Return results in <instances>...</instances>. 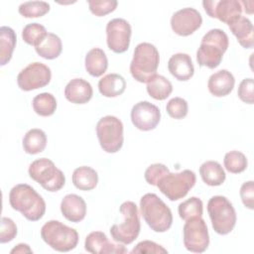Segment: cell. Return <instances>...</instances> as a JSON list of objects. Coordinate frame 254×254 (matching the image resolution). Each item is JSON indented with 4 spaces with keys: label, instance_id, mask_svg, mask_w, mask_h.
<instances>
[{
    "label": "cell",
    "instance_id": "6da1fadb",
    "mask_svg": "<svg viewBox=\"0 0 254 254\" xmlns=\"http://www.w3.org/2000/svg\"><path fill=\"white\" fill-rule=\"evenodd\" d=\"M9 203L11 207L30 221L40 220L46 212L44 198L27 184H18L9 192Z\"/></svg>",
    "mask_w": 254,
    "mask_h": 254
},
{
    "label": "cell",
    "instance_id": "7a4b0ae2",
    "mask_svg": "<svg viewBox=\"0 0 254 254\" xmlns=\"http://www.w3.org/2000/svg\"><path fill=\"white\" fill-rule=\"evenodd\" d=\"M229 40L226 33L221 29L209 30L201 39L196 51V62L199 66L208 68L217 67L224 53L227 51Z\"/></svg>",
    "mask_w": 254,
    "mask_h": 254
},
{
    "label": "cell",
    "instance_id": "3957f363",
    "mask_svg": "<svg viewBox=\"0 0 254 254\" xmlns=\"http://www.w3.org/2000/svg\"><path fill=\"white\" fill-rule=\"evenodd\" d=\"M140 211L146 223L155 232H166L173 224L172 210L156 193L149 192L141 197Z\"/></svg>",
    "mask_w": 254,
    "mask_h": 254
},
{
    "label": "cell",
    "instance_id": "277c9868",
    "mask_svg": "<svg viewBox=\"0 0 254 254\" xmlns=\"http://www.w3.org/2000/svg\"><path fill=\"white\" fill-rule=\"evenodd\" d=\"M160 55L157 48L150 43H140L136 46L130 64V72L137 81L148 82L157 73Z\"/></svg>",
    "mask_w": 254,
    "mask_h": 254
},
{
    "label": "cell",
    "instance_id": "5b68a950",
    "mask_svg": "<svg viewBox=\"0 0 254 254\" xmlns=\"http://www.w3.org/2000/svg\"><path fill=\"white\" fill-rule=\"evenodd\" d=\"M41 237L50 247L59 252H68L78 243V233L59 220H49L41 228Z\"/></svg>",
    "mask_w": 254,
    "mask_h": 254
},
{
    "label": "cell",
    "instance_id": "8992f818",
    "mask_svg": "<svg viewBox=\"0 0 254 254\" xmlns=\"http://www.w3.org/2000/svg\"><path fill=\"white\" fill-rule=\"evenodd\" d=\"M207 212L213 230L220 235L230 233L236 224V212L229 199L222 195H214L207 202Z\"/></svg>",
    "mask_w": 254,
    "mask_h": 254
},
{
    "label": "cell",
    "instance_id": "52a82bcc",
    "mask_svg": "<svg viewBox=\"0 0 254 254\" xmlns=\"http://www.w3.org/2000/svg\"><path fill=\"white\" fill-rule=\"evenodd\" d=\"M119 210L123 215V222L110 227L111 237L118 243L131 244L138 237L141 229L137 205L133 201H124Z\"/></svg>",
    "mask_w": 254,
    "mask_h": 254
},
{
    "label": "cell",
    "instance_id": "ba28073f",
    "mask_svg": "<svg viewBox=\"0 0 254 254\" xmlns=\"http://www.w3.org/2000/svg\"><path fill=\"white\" fill-rule=\"evenodd\" d=\"M28 173L32 180L40 184L48 191H58L65 184L64 173L56 167L53 161L47 158L37 159L32 162Z\"/></svg>",
    "mask_w": 254,
    "mask_h": 254
},
{
    "label": "cell",
    "instance_id": "9c48e42d",
    "mask_svg": "<svg viewBox=\"0 0 254 254\" xmlns=\"http://www.w3.org/2000/svg\"><path fill=\"white\" fill-rule=\"evenodd\" d=\"M196 182L194 172L184 170L179 173H169L165 175L157 184V188L170 200L175 201L185 197Z\"/></svg>",
    "mask_w": 254,
    "mask_h": 254
},
{
    "label": "cell",
    "instance_id": "30bf717a",
    "mask_svg": "<svg viewBox=\"0 0 254 254\" xmlns=\"http://www.w3.org/2000/svg\"><path fill=\"white\" fill-rule=\"evenodd\" d=\"M96 135L100 147L106 153H116L123 146V124L115 116L107 115L100 118L96 124Z\"/></svg>",
    "mask_w": 254,
    "mask_h": 254
},
{
    "label": "cell",
    "instance_id": "8fae6325",
    "mask_svg": "<svg viewBox=\"0 0 254 254\" xmlns=\"http://www.w3.org/2000/svg\"><path fill=\"white\" fill-rule=\"evenodd\" d=\"M184 225V245L193 253L204 252L209 245V235L205 221L201 217H192Z\"/></svg>",
    "mask_w": 254,
    "mask_h": 254
},
{
    "label": "cell",
    "instance_id": "7c38bea8",
    "mask_svg": "<svg viewBox=\"0 0 254 254\" xmlns=\"http://www.w3.org/2000/svg\"><path fill=\"white\" fill-rule=\"evenodd\" d=\"M52 78L51 68L43 63L35 62L24 67L17 76L20 89L31 91L48 85Z\"/></svg>",
    "mask_w": 254,
    "mask_h": 254
},
{
    "label": "cell",
    "instance_id": "4fadbf2b",
    "mask_svg": "<svg viewBox=\"0 0 254 254\" xmlns=\"http://www.w3.org/2000/svg\"><path fill=\"white\" fill-rule=\"evenodd\" d=\"M131 34V25L125 19L110 20L106 25V42L109 50L116 54L125 53L129 49Z\"/></svg>",
    "mask_w": 254,
    "mask_h": 254
},
{
    "label": "cell",
    "instance_id": "5bb4252c",
    "mask_svg": "<svg viewBox=\"0 0 254 254\" xmlns=\"http://www.w3.org/2000/svg\"><path fill=\"white\" fill-rule=\"evenodd\" d=\"M202 6L209 17L216 18L227 25L242 13V5L238 0H204Z\"/></svg>",
    "mask_w": 254,
    "mask_h": 254
},
{
    "label": "cell",
    "instance_id": "9a60e30c",
    "mask_svg": "<svg viewBox=\"0 0 254 254\" xmlns=\"http://www.w3.org/2000/svg\"><path fill=\"white\" fill-rule=\"evenodd\" d=\"M161 120V111L158 106L149 101L136 103L131 110V121L141 131H150L157 127Z\"/></svg>",
    "mask_w": 254,
    "mask_h": 254
},
{
    "label": "cell",
    "instance_id": "2e32d148",
    "mask_svg": "<svg viewBox=\"0 0 254 254\" xmlns=\"http://www.w3.org/2000/svg\"><path fill=\"white\" fill-rule=\"evenodd\" d=\"M202 24L200 13L194 8H183L175 12L171 18V28L175 34L187 37L194 33Z\"/></svg>",
    "mask_w": 254,
    "mask_h": 254
},
{
    "label": "cell",
    "instance_id": "e0dca14e",
    "mask_svg": "<svg viewBox=\"0 0 254 254\" xmlns=\"http://www.w3.org/2000/svg\"><path fill=\"white\" fill-rule=\"evenodd\" d=\"M84 248L93 254H124L128 250L121 244H115L108 240L102 231L90 232L84 241Z\"/></svg>",
    "mask_w": 254,
    "mask_h": 254
},
{
    "label": "cell",
    "instance_id": "ac0fdd59",
    "mask_svg": "<svg viewBox=\"0 0 254 254\" xmlns=\"http://www.w3.org/2000/svg\"><path fill=\"white\" fill-rule=\"evenodd\" d=\"M61 211L68 221L80 222L86 215V203L81 196L75 193H69L62 199Z\"/></svg>",
    "mask_w": 254,
    "mask_h": 254
},
{
    "label": "cell",
    "instance_id": "d6986e66",
    "mask_svg": "<svg viewBox=\"0 0 254 254\" xmlns=\"http://www.w3.org/2000/svg\"><path fill=\"white\" fill-rule=\"evenodd\" d=\"M170 73L180 81H187L193 76L194 66L188 54L178 53L173 55L168 62Z\"/></svg>",
    "mask_w": 254,
    "mask_h": 254
},
{
    "label": "cell",
    "instance_id": "ffe728a7",
    "mask_svg": "<svg viewBox=\"0 0 254 254\" xmlns=\"http://www.w3.org/2000/svg\"><path fill=\"white\" fill-rule=\"evenodd\" d=\"M93 95L91 84L83 78H73L64 87L65 98L74 104L87 103Z\"/></svg>",
    "mask_w": 254,
    "mask_h": 254
},
{
    "label": "cell",
    "instance_id": "44dd1931",
    "mask_svg": "<svg viewBox=\"0 0 254 254\" xmlns=\"http://www.w3.org/2000/svg\"><path fill=\"white\" fill-rule=\"evenodd\" d=\"M235 78L227 69H220L212 73L207 81L208 91L216 97L228 95L234 87Z\"/></svg>",
    "mask_w": 254,
    "mask_h": 254
},
{
    "label": "cell",
    "instance_id": "7402d4cb",
    "mask_svg": "<svg viewBox=\"0 0 254 254\" xmlns=\"http://www.w3.org/2000/svg\"><path fill=\"white\" fill-rule=\"evenodd\" d=\"M229 30L236 37L237 42L245 49H252L254 46V29L252 22L244 16H239L229 25Z\"/></svg>",
    "mask_w": 254,
    "mask_h": 254
},
{
    "label": "cell",
    "instance_id": "603a6c76",
    "mask_svg": "<svg viewBox=\"0 0 254 254\" xmlns=\"http://www.w3.org/2000/svg\"><path fill=\"white\" fill-rule=\"evenodd\" d=\"M126 88L124 77L118 73H108L98 81V90L105 97L121 95Z\"/></svg>",
    "mask_w": 254,
    "mask_h": 254
},
{
    "label": "cell",
    "instance_id": "cb8c5ba5",
    "mask_svg": "<svg viewBox=\"0 0 254 254\" xmlns=\"http://www.w3.org/2000/svg\"><path fill=\"white\" fill-rule=\"evenodd\" d=\"M85 69L94 77L101 76L108 67V60L103 50L100 48L91 49L85 56Z\"/></svg>",
    "mask_w": 254,
    "mask_h": 254
},
{
    "label": "cell",
    "instance_id": "d4e9b609",
    "mask_svg": "<svg viewBox=\"0 0 254 254\" xmlns=\"http://www.w3.org/2000/svg\"><path fill=\"white\" fill-rule=\"evenodd\" d=\"M199 175L203 183L209 187L221 186L226 179L222 166L216 161H206L201 164Z\"/></svg>",
    "mask_w": 254,
    "mask_h": 254
},
{
    "label": "cell",
    "instance_id": "484cf974",
    "mask_svg": "<svg viewBox=\"0 0 254 254\" xmlns=\"http://www.w3.org/2000/svg\"><path fill=\"white\" fill-rule=\"evenodd\" d=\"M71 181L76 189L80 190H91L97 186L98 175L91 167L81 166L73 171Z\"/></svg>",
    "mask_w": 254,
    "mask_h": 254
},
{
    "label": "cell",
    "instance_id": "4316f807",
    "mask_svg": "<svg viewBox=\"0 0 254 254\" xmlns=\"http://www.w3.org/2000/svg\"><path fill=\"white\" fill-rule=\"evenodd\" d=\"M35 50L40 57L46 60L57 59L63 51L62 40L56 34L48 33L42 42L35 47Z\"/></svg>",
    "mask_w": 254,
    "mask_h": 254
},
{
    "label": "cell",
    "instance_id": "83f0119b",
    "mask_svg": "<svg viewBox=\"0 0 254 254\" xmlns=\"http://www.w3.org/2000/svg\"><path fill=\"white\" fill-rule=\"evenodd\" d=\"M47 146V135L39 128L29 130L23 138V149L27 154L36 155L45 150Z\"/></svg>",
    "mask_w": 254,
    "mask_h": 254
},
{
    "label": "cell",
    "instance_id": "f1b7e54d",
    "mask_svg": "<svg viewBox=\"0 0 254 254\" xmlns=\"http://www.w3.org/2000/svg\"><path fill=\"white\" fill-rule=\"evenodd\" d=\"M16 34L14 30L7 26L0 28V64L5 65L12 58L16 46Z\"/></svg>",
    "mask_w": 254,
    "mask_h": 254
},
{
    "label": "cell",
    "instance_id": "f546056e",
    "mask_svg": "<svg viewBox=\"0 0 254 254\" xmlns=\"http://www.w3.org/2000/svg\"><path fill=\"white\" fill-rule=\"evenodd\" d=\"M148 94L156 100H165L168 98L172 91L173 85L171 81L161 74H156L147 82Z\"/></svg>",
    "mask_w": 254,
    "mask_h": 254
},
{
    "label": "cell",
    "instance_id": "4dcf8cb0",
    "mask_svg": "<svg viewBox=\"0 0 254 254\" xmlns=\"http://www.w3.org/2000/svg\"><path fill=\"white\" fill-rule=\"evenodd\" d=\"M34 111L43 117L51 116L57 109V99L49 92H43L36 95L32 101Z\"/></svg>",
    "mask_w": 254,
    "mask_h": 254
},
{
    "label": "cell",
    "instance_id": "1f68e13d",
    "mask_svg": "<svg viewBox=\"0 0 254 254\" xmlns=\"http://www.w3.org/2000/svg\"><path fill=\"white\" fill-rule=\"evenodd\" d=\"M178 212L183 220H188L192 217H201L203 212L202 201L199 197L191 196L179 204Z\"/></svg>",
    "mask_w": 254,
    "mask_h": 254
},
{
    "label": "cell",
    "instance_id": "d6a6232c",
    "mask_svg": "<svg viewBox=\"0 0 254 254\" xmlns=\"http://www.w3.org/2000/svg\"><path fill=\"white\" fill-rule=\"evenodd\" d=\"M223 164L226 171L232 174H240L244 172L248 166L246 156L236 150L230 151L225 154Z\"/></svg>",
    "mask_w": 254,
    "mask_h": 254
},
{
    "label": "cell",
    "instance_id": "836d02e7",
    "mask_svg": "<svg viewBox=\"0 0 254 254\" xmlns=\"http://www.w3.org/2000/svg\"><path fill=\"white\" fill-rule=\"evenodd\" d=\"M18 11L25 18H39L50 11V4L45 1H28L22 3Z\"/></svg>",
    "mask_w": 254,
    "mask_h": 254
},
{
    "label": "cell",
    "instance_id": "e575fe53",
    "mask_svg": "<svg viewBox=\"0 0 254 254\" xmlns=\"http://www.w3.org/2000/svg\"><path fill=\"white\" fill-rule=\"evenodd\" d=\"M48 34L46 28L39 23H31L24 27L22 38L24 42L31 46H38Z\"/></svg>",
    "mask_w": 254,
    "mask_h": 254
},
{
    "label": "cell",
    "instance_id": "d590c367",
    "mask_svg": "<svg viewBox=\"0 0 254 254\" xmlns=\"http://www.w3.org/2000/svg\"><path fill=\"white\" fill-rule=\"evenodd\" d=\"M166 110L170 117L174 119H183L188 115L189 105L186 99L182 97H174L168 101Z\"/></svg>",
    "mask_w": 254,
    "mask_h": 254
},
{
    "label": "cell",
    "instance_id": "8d00e7d4",
    "mask_svg": "<svg viewBox=\"0 0 254 254\" xmlns=\"http://www.w3.org/2000/svg\"><path fill=\"white\" fill-rule=\"evenodd\" d=\"M87 3L90 12L97 17H102L113 12L118 5V2L115 0H88Z\"/></svg>",
    "mask_w": 254,
    "mask_h": 254
},
{
    "label": "cell",
    "instance_id": "74e56055",
    "mask_svg": "<svg viewBox=\"0 0 254 254\" xmlns=\"http://www.w3.org/2000/svg\"><path fill=\"white\" fill-rule=\"evenodd\" d=\"M170 173V170L167 168L166 165L164 164H160V163H156V164H152L150 165L144 174V178L146 180V182L149 185L152 186H157L158 182L167 174Z\"/></svg>",
    "mask_w": 254,
    "mask_h": 254
},
{
    "label": "cell",
    "instance_id": "f35d334b",
    "mask_svg": "<svg viewBox=\"0 0 254 254\" xmlns=\"http://www.w3.org/2000/svg\"><path fill=\"white\" fill-rule=\"evenodd\" d=\"M253 88H254V81L252 77L244 78L238 86L237 94L241 101L248 104H253L254 102V94H253Z\"/></svg>",
    "mask_w": 254,
    "mask_h": 254
},
{
    "label": "cell",
    "instance_id": "ab89813d",
    "mask_svg": "<svg viewBox=\"0 0 254 254\" xmlns=\"http://www.w3.org/2000/svg\"><path fill=\"white\" fill-rule=\"evenodd\" d=\"M17 235V225L9 217H2L1 220V231H0V242L7 243L12 241Z\"/></svg>",
    "mask_w": 254,
    "mask_h": 254
},
{
    "label": "cell",
    "instance_id": "60d3db41",
    "mask_svg": "<svg viewBox=\"0 0 254 254\" xmlns=\"http://www.w3.org/2000/svg\"><path fill=\"white\" fill-rule=\"evenodd\" d=\"M132 254H145V253H155V254H161V253H168V250L165 249L163 246L157 244L154 241H150V240H143L141 242H139L131 251Z\"/></svg>",
    "mask_w": 254,
    "mask_h": 254
},
{
    "label": "cell",
    "instance_id": "b9f144b4",
    "mask_svg": "<svg viewBox=\"0 0 254 254\" xmlns=\"http://www.w3.org/2000/svg\"><path fill=\"white\" fill-rule=\"evenodd\" d=\"M240 197L245 207L249 209H254V183L253 181H248L242 184L240 188Z\"/></svg>",
    "mask_w": 254,
    "mask_h": 254
},
{
    "label": "cell",
    "instance_id": "7bdbcfd3",
    "mask_svg": "<svg viewBox=\"0 0 254 254\" xmlns=\"http://www.w3.org/2000/svg\"><path fill=\"white\" fill-rule=\"evenodd\" d=\"M11 253L12 254H14V253H20V254H23V253H33V250L30 248V246L28 244L19 243L18 245H16L11 250Z\"/></svg>",
    "mask_w": 254,
    "mask_h": 254
},
{
    "label": "cell",
    "instance_id": "ee69618b",
    "mask_svg": "<svg viewBox=\"0 0 254 254\" xmlns=\"http://www.w3.org/2000/svg\"><path fill=\"white\" fill-rule=\"evenodd\" d=\"M241 5H243L245 8V12L247 14H252L253 13V6H254V2L253 1H241Z\"/></svg>",
    "mask_w": 254,
    "mask_h": 254
}]
</instances>
